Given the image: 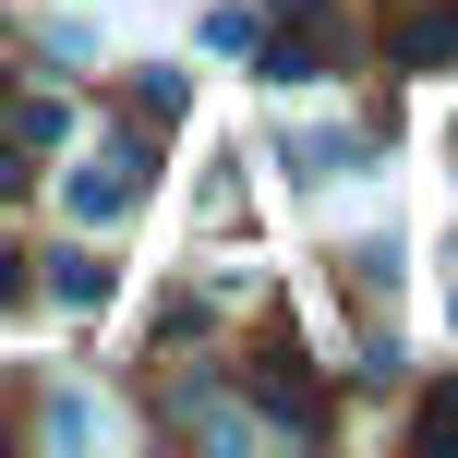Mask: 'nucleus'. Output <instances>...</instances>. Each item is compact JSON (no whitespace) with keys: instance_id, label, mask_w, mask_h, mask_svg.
I'll list each match as a JSON object with an SVG mask.
<instances>
[{"instance_id":"f257e3e1","label":"nucleus","mask_w":458,"mask_h":458,"mask_svg":"<svg viewBox=\"0 0 458 458\" xmlns=\"http://www.w3.org/2000/svg\"><path fill=\"white\" fill-rule=\"evenodd\" d=\"M61 206L85 217V229H121V217L145 206V145H133V133L85 145V157H72V182H61Z\"/></svg>"},{"instance_id":"f03ea898","label":"nucleus","mask_w":458,"mask_h":458,"mask_svg":"<svg viewBox=\"0 0 458 458\" xmlns=\"http://www.w3.org/2000/svg\"><path fill=\"white\" fill-rule=\"evenodd\" d=\"M386 61H411V72L458 61V0H398V24H386Z\"/></svg>"},{"instance_id":"7ed1b4c3","label":"nucleus","mask_w":458,"mask_h":458,"mask_svg":"<svg viewBox=\"0 0 458 458\" xmlns=\"http://www.w3.org/2000/svg\"><path fill=\"white\" fill-rule=\"evenodd\" d=\"M48 301H61V314H97V301H109V266H97L85 242H72V253H48Z\"/></svg>"},{"instance_id":"20e7f679","label":"nucleus","mask_w":458,"mask_h":458,"mask_svg":"<svg viewBox=\"0 0 458 458\" xmlns=\"http://www.w3.org/2000/svg\"><path fill=\"white\" fill-rule=\"evenodd\" d=\"M13 133H24V145H61L72 121H61V97H13Z\"/></svg>"},{"instance_id":"39448f33","label":"nucleus","mask_w":458,"mask_h":458,"mask_svg":"<svg viewBox=\"0 0 458 458\" xmlns=\"http://www.w3.org/2000/svg\"><path fill=\"white\" fill-rule=\"evenodd\" d=\"M13 193H24V133L0 121V206H13Z\"/></svg>"},{"instance_id":"423d86ee","label":"nucleus","mask_w":458,"mask_h":458,"mask_svg":"<svg viewBox=\"0 0 458 458\" xmlns=\"http://www.w3.org/2000/svg\"><path fill=\"white\" fill-rule=\"evenodd\" d=\"M422 446H458V386L435 398V411H422Z\"/></svg>"},{"instance_id":"0eeeda50","label":"nucleus","mask_w":458,"mask_h":458,"mask_svg":"<svg viewBox=\"0 0 458 458\" xmlns=\"http://www.w3.org/2000/svg\"><path fill=\"white\" fill-rule=\"evenodd\" d=\"M277 13H290V24H314V13H326V0H277Z\"/></svg>"}]
</instances>
